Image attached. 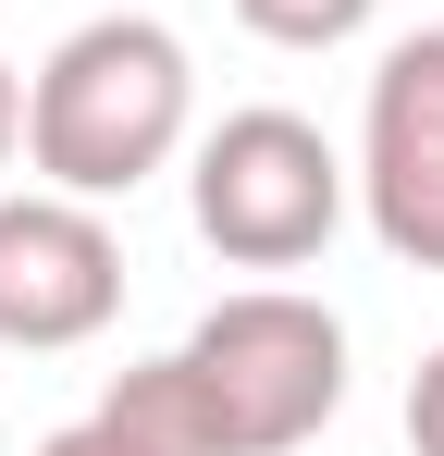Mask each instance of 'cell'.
<instances>
[{
    "label": "cell",
    "instance_id": "cell-8",
    "mask_svg": "<svg viewBox=\"0 0 444 456\" xmlns=\"http://www.w3.org/2000/svg\"><path fill=\"white\" fill-rule=\"evenodd\" d=\"M37 456H136V444H124V432H111V419L86 407V419H62V432H50V444H37Z\"/></svg>",
    "mask_w": 444,
    "mask_h": 456
},
{
    "label": "cell",
    "instance_id": "cell-3",
    "mask_svg": "<svg viewBox=\"0 0 444 456\" xmlns=\"http://www.w3.org/2000/svg\"><path fill=\"white\" fill-rule=\"evenodd\" d=\"M185 370L210 382L234 456H296V444H321L333 407H346V321L321 297H296V284H234L185 333Z\"/></svg>",
    "mask_w": 444,
    "mask_h": 456
},
{
    "label": "cell",
    "instance_id": "cell-4",
    "mask_svg": "<svg viewBox=\"0 0 444 456\" xmlns=\"http://www.w3.org/2000/svg\"><path fill=\"white\" fill-rule=\"evenodd\" d=\"M111 321H124V234L99 223V198H62V185L0 198V346L62 358V346H99Z\"/></svg>",
    "mask_w": 444,
    "mask_h": 456
},
{
    "label": "cell",
    "instance_id": "cell-9",
    "mask_svg": "<svg viewBox=\"0 0 444 456\" xmlns=\"http://www.w3.org/2000/svg\"><path fill=\"white\" fill-rule=\"evenodd\" d=\"M12 160H25V75L0 62V173H12Z\"/></svg>",
    "mask_w": 444,
    "mask_h": 456
},
{
    "label": "cell",
    "instance_id": "cell-2",
    "mask_svg": "<svg viewBox=\"0 0 444 456\" xmlns=\"http://www.w3.org/2000/svg\"><path fill=\"white\" fill-rule=\"evenodd\" d=\"M358 210V160L333 149L308 111H222L210 136L185 149V223L210 259L234 272H308Z\"/></svg>",
    "mask_w": 444,
    "mask_h": 456
},
{
    "label": "cell",
    "instance_id": "cell-1",
    "mask_svg": "<svg viewBox=\"0 0 444 456\" xmlns=\"http://www.w3.org/2000/svg\"><path fill=\"white\" fill-rule=\"evenodd\" d=\"M198 149V62L160 12H86L25 75V173L62 198H136Z\"/></svg>",
    "mask_w": 444,
    "mask_h": 456
},
{
    "label": "cell",
    "instance_id": "cell-6",
    "mask_svg": "<svg viewBox=\"0 0 444 456\" xmlns=\"http://www.w3.org/2000/svg\"><path fill=\"white\" fill-rule=\"evenodd\" d=\"M382 0H234V25L247 37H272V50H346Z\"/></svg>",
    "mask_w": 444,
    "mask_h": 456
},
{
    "label": "cell",
    "instance_id": "cell-7",
    "mask_svg": "<svg viewBox=\"0 0 444 456\" xmlns=\"http://www.w3.org/2000/svg\"><path fill=\"white\" fill-rule=\"evenodd\" d=\"M407 456H444V346L407 370Z\"/></svg>",
    "mask_w": 444,
    "mask_h": 456
},
{
    "label": "cell",
    "instance_id": "cell-5",
    "mask_svg": "<svg viewBox=\"0 0 444 456\" xmlns=\"http://www.w3.org/2000/svg\"><path fill=\"white\" fill-rule=\"evenodd\" d=\"M358 210L382 234V259L444 272V25L395 37L370 62V111H358Z\"/></svg>",
    "mask_w": 444,
    "mask_h": 456
}]
</instances>
